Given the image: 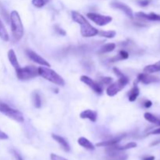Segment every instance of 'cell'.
Returning <instances> with one entry per match:
<instances>
[{"label":"cell","instance_id":"31","mask_svg":"<svg viewBox=\"0 0 160 160\" xmlns=\"http://www.w3.org/2000/svg\"><path fill=\"white\" fill-rule=\"evenodd\" d=\"M11 152H12V155H13L15 160H23V158H22V156H20V153H19L18 152H17L16 150H13V149H12Z\"/></svg>","mask_w":160,"mask_h":160},{"label":"cell","instance_id":"2","mask_svg":"<svg viewBox=\"0 0 160 160\" xmlns=\"http://www.w3.org/2000/svg\"><path fill=\"white\" fill-rule=\"evenodd\" d=\"M38 75L53 84L59 86H64L65 84L63 78L59 76L55 70L50 69L49 67H41L38 69Z\"/></svg>","mask_w":160,"mask_h":160},{"label":"cell","instance_id":"17","mask_svg":"<svg viewBox=\"0 0 160 160\" xmlns=\"http://www.w3.org/2000/svg\"><path fill=\"white\" fill-rule=\"evenodd\" d=\"M8 59H9V62L11 63V65H12V67H13V68L15 69L16 72H17L20 68H21L20 65L19 64L18 60H17V56H16V53L15 52H14V50H9V52H8Z\"/></svg>","mask_w":160,"mask_h":160},{"label":"cell","instance_id":"38","mask_svg":"<svg viewBox=\"0 0 160 160\" xmlns=\"http://www.w3.org/2000/svg\"><path fill=\"white\" fill-rule=\"evenodd\" d=\"M152 102L151 101H149V100H147V101L144 103V106H145V108H150L152 106Z\"/></svg>","mask_w":160,"mask_h":160},{"label":"cell","instance_id":"24","mask_svg":"<svg viewBox=\"0 0 160 160\" xmlns=\"http://www.w3.org/2000/svg\"><path fill=\"white\" fill-rule=\"evenodd\" d=\"M144 117H145V120H148L150 123H155V124H157L160 126V119L155 117L153 114L150 113V112H145V115H144Z\"/></svg>","mask_w":160,"mask_h":160},{"label":"cell","instance_id":"39","mask_svg":"<svg viewBox=\"0 0 160 160\" xmlns=\"http://www.w3.org/2000/svg\"><path fill=\"white\" fill-rule=\"evenodd\" d=\"M142 160H155V156H146L144 157Z\"/></svg>","mask_w":160,"mask_h":160},{"label":"cell","instance_id":"9","mask_svg":"<svg viewBox=\"0 0 160 160\" xmlns=\"http://www.w3.org/2000/svg\"><path fill=\"white\" fill-rule=\"evenodd\" d=\"M81 81L83 83H84L85 84H87L90 88H92L95 93L98 94V95H101L103 92L102 87L98 84L96 81H93L92 78H90L89 77L85 76V75H83L81 77Z\"/></svg>","mask_w":160,"mask_h":160},{"label":"cell","instance_id":"18","mask_svg":"<svg viewBox=\"0 0 160 160\" xmlns=\"http://www.w3.org/2000/svg\"><path fill=\"white\" fill-rule=\"evenodd\" d=\"M78 144H79L81 147L86 148V149L91 150V151L95 150V145H94L93 144L88 140V139L85 138L84 137L80 138L78 139Z\"/></svg>","mask_w":160,"mask_h":160},{"label":"cell","instance_id":"3","mask_svg":"<svg viewBox=\"0 0 160 160\" xmlns=\"http://www.w3.org/2000/svg\"><path fill=\"white\" fill-rule=\"evenodd\" d=\"M128 83H129V79H128V77L123 75V76L119 78V79L116 82L109 84V87L106 89V93L110 97L115 96L117 93H119L120 91L124 88L125 86Z\"/></svg>","mask_w":160,"mask_h":160},{"label":"cell","instance_id":"32","mask_svg":"<svg viewBox=\"0 0 160 160\" xmlns=\"http://www.w3.org/2000/svg\"><path fill=\"white\" fill-rule=\"evenodd\" d=\"M50 158H51V160H67L65 158L62 157V156H59L56 154H53V153H52Z\"/></svg>","mask_w":160,"mask_h":160},{"label":"cell","instance_id":"16","mask_svg":"<svg viewBox=\"0 0 160 160\" xmlns=\"http://www.w3.org/2000/svg\"><path fill=\"white\" fill-rule=\"evenodd\" d=\"M80 117L81 119H88L89 120L92 122H96L97 118H98V113H97L96 111L86 109V110L81 112Z\"/></svg>","mask_w":160,"mask_h":160},{"label":"cell","instance_id":"40","mask_svg":"<svg viewBox=\"0 0 160 160\" xmlns=\"http://www.w3.org/2000/svg\"><path fill=\"white\" fill-rule=\"evenodd\" d=\"M159 144H160V138L158 139V140L155 141L154 142H152V143L151 144V146H155V145H159Z\"/></svg>","mask_w":160,"mask_h":160},{"label":"cell","instance_id":"29","mask_svg":"<svg viewBox=\"0 0 160 160\" xmlns=\"http://www.w3.org/2000/svg\"><path fill=\"white\" fill-rule=\"evenodd\" d=\"M49 2V0H32V4L37 8L43 7Z\"/></svg>","mask_w":160,"mask_h":160},{"label":"cell","instance_id":"33","mask_svg":"<svg viewBox=\"0 0 160 160\" xmlns=\"http://www.w3.org/2000/svg\"><path fill=\"white\" fill-rule=\"evenodd\" d=\"M113 71H114V73H116V75L118 77V78H120V77H122V76H123V75H124L123 73H122L121 71H120V70H119L118 68H117V67H114Z\"/></svg>","mask_w":160,"mask_h":160},{"label":"cell","instance_id":"1","mask_svg":"<svg viewBox=\"0 0 160 160\" xmlns=\"http://www.w3.org/2000/svg\"><path fill=\"white\" fill-rule=\"evenodd\" d=\"M9 22L11 23L12 36L16 41H20L23 35V26L18 12L13 10L9 15Z\"/></svg>","mask_w":160,"mask_h":160},{"label":"cell","instance_id":"21","mask_svg":"<svg viewBox=\"0 0 160 160\" xmlns=\"http://www.w3.org/2000/svg\"><path fill=\"white\" fill-rule=\"evenodd\" d=\"M116 48V44L114 43H108L106 45H102L101 48L98 50V54H104V53L110 52L113 51Z\"/></svg>","mask_w":160,"mask_h":160},{"label":"cell","instance_id":"23","mask_svg":"<svg viewBox=\"0 0 160 160\" xmlns=\"http://www.w3.org/2000/svg\"><path fill=\"white\" fill-rule=\"evenodd\" d=\"M0 38H1L3 41H5V42H8L9 39V34H8L7 31H6V28H5L4 24H3L1 19H0Z\"/></svg>","mask_w":160,"mask_h":160},{"label":"cell","instance_id":"5","mask_svg":"<svg viewBox=\"0 0 160 160\" xmlns=\"http://www.w3.org/2000/svg\"><path fill=\"white\" fill-rule=\"evenodd\" d=\"M17 77L19 80L25 81V80H30L31 78H34L38 75V69L34 66H27L23 68H20L17 72Z\"/></svg>","mask_w":160,"mask_h":160},{"label":"cell","instance_id":"14","mask_svg":"<svg viewBox=\"0 0 160 160\" xmlns=\"http://www.w3.org/2000/svg\"><path fill=\"white\" fill-rule=\"evenodd\" d=\"M135 16L138 18L143 19V20H152V21H160V15L155 13V12H150V13L146 14L143 12H136Z\"/></svg>","mask_w":160,"mask_h":160},{"label":"cell","instance_id":"13","mask_svg":"<svg viewBox=\"0 0 160 160\" xmlns=\"http://www.w3.org/2000/svg\"><path fill=\"white\" fill-rule=\"evenodd\" d=\"M124 138V134L123 135L117 136V137L113 138L112 139H109V140L104 141V142H98V143L96 144V146L98 147H109L112 146V145H117L120 142H121L122 139Z\"/></svg>","mask_w":160,"mask_h":160},{"label":"cell","instance_id":"6","mask_svg":"<svg viewBox=\"0 0 160 160\" xmlns=\"http://www.w3.org/2000/svg\"><path fill=\"white\" fill-rule=\"evenodd\" d=\"M106 160H127L128 158V155L127 153L123 151L117 149L114 145L107 147L106 149Z\"/></svg>","mask_w":160,"mask_h":160},{"label":"cell","instance_id":"7","mask_svg":"<svg viewBox=\"0 0 160 160\" xmlns=\"http://www.w3.org/2000/svg\"><path fill=\"white\" fill-rule=\"evenodd\" d=\"M87 17H88L91 20L96 23L98 26H105L112 22V17L109 16H104L102 14L95 13V12H88L87 14Z\"/></svg>","mask_w":160,"mask_h":160},{"label":"cell","instance_id":"26","mask_svg":"<svg viewBox=\"0 0 160 160\" xmlns=\"http://www.w3.org/2000/svg\"><path fill=\"white\" fill-rule=\"evenodd\" d=\"M137 145H138L137 143H135V142H129V143L126 144V145H123V146H120V145H114V147H115L117 149L120 150V151H125V150L136 148V147H137Z\"/></svg>","mask_w":160,"mask_h":160},{"label":"cell","instance_id":"10","mask_svg":"<svg viewBox=\"0 0 160 160\" xmlns=\"http://www.w3.org/2000/svg\"><path fill=\"white\" fill-rule=\"evenodd\" d=\"M26 53L27 55H28V57H29L32 61L35 62L36 63L39 64V65L42 66V67H51V65H50V63H48V61L45 60L44 58H42V56H39L38 53L34 52L32 51V50H29V49L27 50Z\"/></svg>","mask_w":160,"mask_h":160},{"label":"cell","instance_id":"34","mask_svg":"<svg viewBox=\"0 0 160 160\" xmlns=\"http://www.w3.org/2000/svg\"><path fill=\"white\" fill-rule=\"evenodd\" d=\"M9 138V136L0 130V140H6Z\"/></svg>","mask_w":160,"mask_h":160},{"label":"cell","instance_id":"8","mask_svg":"<svg viewBox=\"0 0 160 160\" xmlns=\"http://www.w3.org/2000/svg\"><path fill=\"white\" fill-rule=\"evenodd\" d=\"M80 25H81V34L83 37L90 38L98 35V30H97L92 25H91L88 20H86Z\"/></svg>","mask_w":160,"mask_h":160},{"label":"cell","instance_id":"35","mask_svg":"<svg viewBox=\"0 0 160 160\" xmlns=\"http://www.w3.org/2000/svg\"><path fill=\"white\" fill-rule=\"evenodd\" d=\"M56 31H57V32L59 33V34H61V35H63V36L66 35V31H64L63 29H62V28H59V27H58V26L56 27Z\"/></svg>","mask_w":160,"mask_h":160},{"label":"cell","instance_id":"22","mask_svg":"<svg viewBox=\"0 0 160 160\" xmlns=\"http://www.w3.org/2000/svg\"><path fill=\"white\" fill-rule=\"evenodd\" d=\"M32 101H33V105L35 108L39 109V108L42 107V98H41L40 95H39L38 92H35L33 93L32 95Z\"/></svg>","mask_w":160,"mask_h":160},{"label":"cell","instance_id":"15","mask_svg":"<svg viewBox=\"0 0 160 160\" xmlns=\"http://www.w3.org/2000/svg\"><path fill=\"white\" fill-rule=\"evenodd\" d=\"M52 138L62 147V149L65 152H70V146L69 145V143L67 142V141L64 138L61 137V136L57 135V134H52Z\"/></svg>","mask_w":160,"mask_h":160},{"label":"cell","instance_id":"30","mask_svg":"<svg viewBox=\"0 0 160 160\" xmlns=\"http://www.w3.org/2000/svg\"><path fill=\"white\" fill-rule=\"evenodd\" d=\"M0 12H1L2 16L3 18L6 20V21L7 22H9V13H8V12L6 11V9H5L4 6H2V5L0 3Z\"/></svg>","mask_w":160,"mask_h":160},{"label":"cell","instance_id":"19","mask_svg":"<svg viewBox=\"0 0 160 160\" xmlns=\"http://www.w3.org/2000/svg\"><path fill=\"white\" fill-rule=\"evenodd\" d=\"M143 71L146 73H152L160 71V60L154 64L146 66L144 68Z\"/></svg>","mask_w":160,"mask_h":160},{"label":"cell","instance_id":"20","mask_svg":"<svg viewBox=\"0 0 160 160\" xmlns=\"http://www.w3.org/2000/svg\"><path fill=\"white\" fill-rule=\"evenodd\" d=\"M139 94H140V90L138 88L137 84L133 87V88L131 89L129 92V94H128V99H129L130 102H134L137 98L138 97Z\"/></svg>","mask_w":160,"mask_h":160},{"label":"cell","instance_id":"36","mask_svg":"<svg viewBox=\"0 0 160 160\" xmlns=\"http://www.w3.org/2000/svg\"><path fill=\"white\" fill-rule=\"evenodd\" d=\"M150 0H142V1L139 2V4L142 6H146L149 4Z\"/></svg>","mask_w":160,"mask_h":160},{"label":"cell","instance_id":"12","mask_svg":"<svg viewBox=\"0 0 160 160\" xmlns=\"http://www.w3.org/2000/svg\"><path fill=\"white\" fill-rule=\"evenodd\" d=\"M159 78L157 77L152 76L149 75V73H139L138 76V81H140V82L143 83L145 84H151V83L157 82L159 81Z\"/></svg>","mask_w":160,"mask_h":160},{"label":"cell","instance_id":"28","mask_svg":"<svg viewBox=\"0 0 160 160\" xmlns=\"http://www.w3.org/2000/svg\"><path fill=\"white\" fill-rule=\"evenodd\" d=\"M112 78H109V77H102V78H100L99 81H98V84L100 85H106V84H108L109 85L110 84H112Z\"/></svg>","mask_w":160,"mask_h":160},{"label":"cell","instance_id":"27","mask_svg":"<svg viewBox=\"0 0 160 160\" xmlns=\"http://www.w3.org/2000/svg\"><path fill=\"white\" fill-rule=\"evenodd\" d=\"M129 57V53L128 52L125 50H121V51L119 52V55L117 56H115L112 59H111L112 62H115L117 60H121V59H127Z\"/></svg>","mask_w":160,"mask_h":160},{"label":"cell","instance_id":"4","mask_svg":"<svg viewBox=\"0 0 160 160\" xmlns=\"http://www.w3.org/2000/svg\"><path fill=\"white\" fill-rule=\"evenodd\" d=\"M0 112L8 117L9 118L12 119V120H15V121L19 122V123H23L24 118L20 111L17 110V109H12V108L9 107L7 104L5 103L0 102Z\"/></svg>","mask_w":160,"mask_h":160},{"label":"cell","instance_id":"25","mask_svg":"<svg viewBox=\"0 0 160 160\" xmlns=\"http://www.w3.org/2000/svg\"><path fill=\"white\" fill-rule=\"evenodd\" d=\"M117 34V32L115 31H98V35L100 37L106 38H113Z\"/></svg>","mask_w":160,"mask_h":160},{"label":"cell","instance_id":"37","mask_svg":"<svg viewBox=\"0 0 160 160\" xmlns=\"http://www.w3.org/2000/svg\"><path fill=\"white\" fill-rule=\"evenodd\" d=\"M148 134H160V128H157V129L153 130L152 131L148 133Z\"/></svg>","mask_w":160,"mask_h":160},{"label":"cell","instance_id":"11","mask_svg":"<svg viewBox=\"0 0 160 160\" xmlns=\"http://www.w3.org/2000/svg\"><path fill=\"white\" fill-rule=\"evenodd\" d=\"M111 6L115 9H120L121 11H123L127 16H128L129 18L133 19L134 18V13H133V10L130 6H128V5H126L125 3L121 2L118 1H114L111 3Z\"/></svg>","mask_w":160,"mask_h":160}]
</instances>
